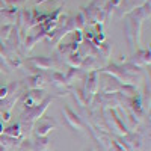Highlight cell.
<instances>
[{
  "label": "cell",
  "instance_id": "2e32d148",
  "mask_svg": "<svg viewBox=\"0 0 151 151\" xmlns=\"http://www.w3.org/2000/svg\"><path fill=\"white\" fill-rule=\"evenodd\" d=\"M70 91H73L74 94V98L82 107L88 106V100H86V94H85V89H83V85L82 86H76V88H71Z\"/></svg>",
  "mask_w": 151,
  "mask_h": 151
},
{
  "label": "cell",
  "instance_id": "d4e9b609",
  "mask_svg": "<svg viewBox=\"0 0 151 151\" xmlns=\"http://www.w3.org/2000/svg\"><path fill=\"white\" fill-rule=\"evenodd\" d=\"M9 95V89L6 83H0V100H5Z\"/></svg>",
  "mask_w": 151,
  "mask_h": 151
},
{
  "label": "cell",
  "instance_id": "ffe728a7",
  "mask_svg": "<svg viewBox=\"0 0 151 151\" xmlns=\"http://www.w3.org/2000/svg\"><path fill=\"white\" fill-rule=\"evenodd\" d=\"M59 52H60V53H64V55L76 53V52H79V44H76V42L62 44V45H59Z\"/></svg>",
  "mask_w": 151,
  "mask_h": 151
},
{
  "label": "cell",
  "instance_id": "277c9868",
  "mask_svg": "<svg viewBox=\"0 0 151 151\" xmlns=\"http://www.w3.org/2000/svg\"><path fill=\"white\" fill-rule=\"evenodd\" d=\"M44 98H45V95H44L42 89H33V91H26L24 94H21L18 101H21V106L24 110H29V109L35 107L36 104H40Z\"/></svg>",
  "mask_w": 151,
  "mask_h": 151
},
{
  "label": "cell",
  "instance_id": "cb8c5ba5",
  "mask_svg": "<svg viewBox=\"0 0 151 151\" xmlns=\"http://www.w3.org/2000/svg\"><path fill=\"white\" fill-rule=\"evenodd\" d=\"M18 151H33V142L30 139H23L18 144Z\"/></svg>",
  "mask_w": 151,
  "mask_h": 151
},
{
  "label": "cell",
  "instance_id": "30bf717a",
  "mask_svg": "<svg viewBox=\"0 0 151 151\" xmlns=\"http://www.w3.org/2000/svg\"><path fill=\"white\" fill-rule=\"evenodd\" d=\"M50 80H52V85L55 88H58L62 94H65V92H68L71 89V86L68 85L65 76L62 73H59V71H53L52 74H50Z\"/></svg>",
  "mask_w": 151,
  "mask_h": 151
},
{
  "label": "cell",
  "instance_id": "5bb4252c",
  "mask_svg": "<svg viewBox=\"0 0 151 151\" xmlns=\"http://www.w3.org/2000/svg\"><path fill=\"white\" fill-rule=\"evenodd\" d=\"M80 68L86 73H91V71H98L100 70V65H98V59L94 58V56H88V58H83L82 60V65Z\"/></svg>",
  "mask_w": 151,
  "mask_h": 151
},
{
  "label": "cell",
  "instance_id": "603a6c76",
  "mask_svg": "<svg viewBox=\"0 0 151 151\" xmlns=\"http://www.w3.org/2000/svg\"><path fill=\"white\" fill-rule=\"evenodd\" d=\"M12 27H14V24H5V26L0 27V41H2V42L6 41L8 38H9Z\"/></svg>",
  "mask_w": 151,
  "mask_h": 151
},
{
  "label": "cell",
  "instance_id": "f1b7e54d",
  "mask_svg": "<svg viewBox=\"0 0 151 151\" xmlns=\"http://www.w3.org/2000/svg\"><path fill=\"white\" fill-rule=\"evenodd\" d=\"M3 130H5V125H3V121L0 119V134H3Z\"/></svg>",
  "mask_w": 151,
  "mask_h": 151
},
{
  "label": "cell",
  "instance_id": "484cf974",
  "mask_svg": "<svg viewBox=\"0 0 151 151\" xmlns=\"http://www.w3.org/2000/svg\"><path fill=\"white\" fill-rule=\"evenodd\" d=\"M82 41H83V33H82V30H76L74 35H73V42H76V44L80 45Z\"/></svg>",
  "mask_w": 151,
  "mask_h": 151
},
{
  "label": "cell",
  "instance_id": "9c48e42d",
  "mask_svg": "<svg viewBox=\"0 0 151 151\" xmlns=\"http://www.w3.org/2000/svg\"><path fill=\"white\" fill-rule=\"evenodd\" d=\"M62 113H64L65 121L70 124V127L73 130H85V122L79 118V115H76V112H73L68 106H64Z\"/></svg>",
  "mask_w": 151,
  "mask_h": 151
},
{
  "label": "cell",
  "instance_id": "d6986e66",
  "mask_svg": "<svg viewBox=\"0 0 151 151\" xmlns=\"http://www.w3.org/2000/svg\"><path fill=\"white\" fill-rule=\"evenodd\" d=\"M50 147L48 137H36V141L33 142V151H47Z\"/></svg>",
  "mask_w": 151,
  "mask_h": 151
},
{
  "label": "cell",
  "instance_id": "3957f363",
  "mask_svg": "<svg viewBox=\"0 0 151 151\" xmlns=\"http://www.w3.org/2000/svg\"><path fill=\"white\" fill-rule=\"evenodd\" d=\"M53 101V97H45L40 104H36L35 107L29 109V110H23L21 113V124H26V125H33L40 118L44 116V112L48 109V104Z\"/></svg>",
  "mask_w": 151,
  "mask_h": 151
},
{
  "label": "cell",
  "instance_id": "8fae6325",
  "mask_svg": "<svg viewBox=\"0 0 151 151\" xmlns=\"http://www.w3.org/2000/svg\"><path fill=\"white\" fill-rule=\"evenodd\" d=\"M26 64L32 65L33 70H48V68H52L53 65V60L52 59H48V58H44V56H35V58H29L26 60Z\"/></svg>",
  "mask_w": 151,
  "mask_h": 151
},
{
  "label": "cell",
  "instance_id": "52a82bcc",
  "mask_svg": "<svg viewBox=\"0 0 151 151\" xmlns=\"http://www.w3.org/2000/svg\"><path fill=\"white\" fill-rule=\"evenodd\" d=\"M58 127V122L53 119V118H47V116H42L36 122H35V134L36 137H45L52 130H55Z\"/></svg>",
  "mask_w": 151,
  "mask_h": 151
},
{
  "label": "cell",
  "instance_id": "4fadbf2b",
  "mask_svg": "<svg viewBox=\"0 0 151 151\" xmlns=\"http://www.w3.org/2000/svg\"><path fill=\"white\" fill-rule=\"evenodd\" d=\"M121 85H122V83H119L115 77L107 76L106 80L103 82V92H101V94H116V92H119V89H121Z\"/></svg>",
  "mask_w": 151,
  "mask_h": 151
},
{
  "label": "cell",
  "instance_id": "7c38bea8",
  "mask_svg": "<svg viewBox=\"0 0 151 151\" xmlns=\"http://www.w3.org/2000/svg\"><path fill=\"white\" fill-rule=\"evenodd\" d=\"M129 64H132L137 68L150 65V50H139L137 53L133 55V58L130 59Z\"/></svg>",
  "mask_w": 151,
  "mask_h": 151
},
{
  "label": "cell",
  "instance_id": "7a4b0ae2",
  "mask_svg": "<svg viewBox=\"0 0 151 151\" xmlns=\"http://www.w3.org/2000/svg\"><path fill=\"white\" fill-rule=\"evenodd\" d=\"M150 17V2H147L142 8H137L127 21V38L132 45L139 44V36H141V24L142 20Z\"/></svg>",
  "mask_w": 151,
  "mask_h": 151
},
{
  "label": "cell",
  "instance_id": "4316f807",
  "mask_svg": "<svg viewBox=\"0 0 151 151\" xmlns=\"http://www.w3.org/2000/svg\"><path fill=\"white\" fill-rule=\"evenodd\" d=\"M109 151H125L119 144H118V141H113L112 139V142H110V147H109Z\"/></svg>",
  "mask_w": 151,
  "mask_h": 151
},
{
  "label": "cell",
  "instance_id": "44dd1931",
  "mask_svg": "<svg viewBox=\"0 0 151 151\" xmlns=\"http://www.w3.org/2000/svg\"><path fill=\"white\" fill-rule=\"evenodd\" d=\"M97 48H98V55H101V56H103V59H107V58L110 56V53H112V45H110L107 41L101 42Z\"/></svg>",
  "mask_w": 151,
  "mask_h": 151
},
{
  "label": "cell",
  "instance_id": "ac0fdd59",
  "mask_svg": "<svg viewBox=\"0 0 151 151\" xmlns=\"http://www.w3.org/2000/svg\"><path fill=\"white\" fill-rule=\"evenodd\" d=\"M82 60H83V58L80 56V53H79V52H76V53L68 55V58H67L65 62L70 65V68H80Z\"/></svg>",
  "mask_w": 151,
  "mask_h": 151
},
{
  "label": "cell",
  "instance_id": "9a60e30c",
  "mask_svg": "<svg viewBox=\"0 0 151 151\" xmlns=\"http://www.w3.org/2000/svg\"><path fill=\"white\" fill-rule=\"evenodd\" d=\"M3 134L5 136H9V137H14V139H18V141H23V130H21V124L17 122V124H12L9 125L8 129L3 130Z\"/></svg>",
  "mask_w": 151,
  "mask_h": 151
},
{
  "label": "cell",
  "instance_id": "f546056e",
  "mask_svg": "<svg viewBox=\"0 0 151 151\" xmlns=\"http://www.w3.org/2000/svg\"><path fill=\"white\" fill-rule=\"evenodd\" d=\"M44 2H47V0H38L36 3H38V5H41V3H44Z\"/></svg>",
  "mask_w": 151,
  "mask_h": 151
},
{
  "label": "cell",
  "instance_id": "83f0119b",
  "mask_svg": "<svg viewBox=\"0 0 151 151\" xmlns=\"http://www.w3.org/2000/svg\"><path fill=\"white\" fill-rule=\"evenodd\" d=\"M0 71H5V73H8L9 71V68L6 67V64H5V60L0 58Z\"/></svg>",
  "mask_w": 151,
  "mask_h": 151
},
{
  "label": "cell",
  "instance_id": "6da1fadb",
  "mask_svg": "<svg viewBox=\"0 0 151 151\" xmlns=\"http://www.w3.org/2000/svg\"><path fill=\"white\" fill-rule=\"evenodd\" d=\"M139 71H141L139 68L132 65V64H127V65L110 64L107 67L100 68L97 73L109 74V76H112V77H115L122 85H133L134 82H137V73H139Z\"/></svg>",
  "mask_w": 151,
  "mask_h": 151
},
{
  "label": "cell",
  "instance_id": "ba28073f",
  "mask_svg": "<svg viewBox=\"0 0 151 151\" xmlns=\"http://www.w3.org/2000/svg\"><path fill=\"white\" fill-rule=\"evenodd\" d=\"M47 83V77L42 74V73H36V74H32L29 77L24 80V83H21V88L27 91H33V89H42L44 85Z\"/></svg>",
  "mask_w": 151,
  "mask_h": 151
},
{
  "label": "cell",
  "instance_id": "4dcf8cb0",
  "mask_svg": "<svg viewBox=\"0 0 151 151\" xmlns=\"http://www.w3.org/2000/svg\"><path fill=\"white\" fill-rule=\"evenodd\" d=\"M88 151H91V150H88Z\"/></svg>",
  "mask_w": 151,
  "mask_h": 151
},
{
  "label": "cell",
  "instance_id": "7402d4cb",
  "mask_svg": "<svg viewBox=\"0 0 151 151\" xmlns=\"http://www.w3.org/2000/svg\"><path fill=\"white\" fill-rule=\"evenodd\" d=\"M2 11V14L9 20V21H12V20H15V17H17V6H6V8H3V9H0Z\"/></svg>",
  "mask_w": 151,
  "mask_h": 151
},
{
  "label": "cell",
  "instance_id": "5b68a950",
  "mask_svg": "<svg viewBox=\"0 0 151 151\" xmlns=\"http://www.w3.org/2000/svg\"><path fill=\"white\" fill-rule=\"evenodd\" d=\"M125 151H139L142 147V134L141 133H132L129 132L125 136L119 137V142H118Z\"/></svg>",
  "mask_w": 151,
  "mask_h": 151
},
{
  "label": "cell",
  "instance_id": "8992f818",
  "mask_svg": "<svg viewBox=\"0 0 151 151\" xmlns=\"http://www.w3.org/2000/svg\"><path fill=\"white\" fill-rule=\"evenodd\" d=\"M97 76H98L97 71L88 73V74H86V79H85V83H83V89H85L86 100H88V106L91 104L94 95H95L97 91H98V80H97Z\"/></svg>",
  "mask_w": 151,
  "mask_h": 151
},
{
  "label": "cell",
  "instance_id": "e0dca14e",
  "mask_svg": "<svg viewBox=\"0 0 151 151\" xmlns=\"http://www.w3.org/2000/svg\"><path fill=\"white\" fill-rule=\"evenodd\" d=\"M83 76H85V71L82 68H70L68 73L65 74V79H67L68 85H71L74 80H80Z\"/></svg>",
  "mask_w": 151,
  "mask_h": 151
}]
</instances>
